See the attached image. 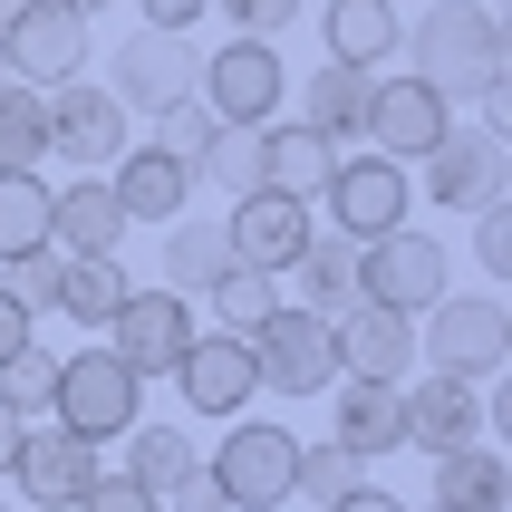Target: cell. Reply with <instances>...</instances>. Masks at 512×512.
<instances>
[{
  "label": "cell",
  "mask_w": 512,
  "mask_h": 512,
  "mask_svg": "<svg viewBox=\"0 0 512 512\" xmlns=\"http://www.w3.org/2000/svg\"><path fill=\"white\" fill-rule=\"evenodd\" d=\"M406 78H426L445 107H474V126H512V29L484 0H435L406 20Z\"/></svg>",
  "instance_id": "1"
},
{
  "label": "cell",
  "mask_w": 512,
  "mask_h": 512,
  "mask_svg": "<svg viewBox=\"0 0 512 512\" xmlns=\"http://www.w3.org/2000/svg\"><path fill=\"white\" fill-rule=\"evenodd\" d=\"M145 416V377L116 358L107 339L97 348H58V387H49V426L87 435V445H116V435Z\"/></svg>",
  "instance_id": "2"
},
{
  "label": "cell",
  "mask_w": 512,
  "mask_h": 512,
  "mask_svg": "<svg viewBox=\"0 0 512 512\" xmlns=\"http://www.w3.org/2000/svg\"><path fill=\"white\" fill-rule=\"evenodd\" d=\"M416 358L445 377H503L512 358V310H503V290H445L426 319H416Z\"/></svg>",
  "instance_id": "3"
},
{
  "label": "cell",
  "mask_w": 512,
  "mask_h": 512,
  "mask_svg": "<svg viewBox=\"0 0 512 512\" xmlns=\"http://www.w3.org/2000/svg\"><path fill=\"white\" fill-rule=\"evenodd\" d=\"M290 464H300V435L281 416H232V435L203 455V474L223 484L232 512H281L290 503Z\"/></svg>",
  "instance_id": "4"
},
{
  "label": "cell",
  "mask_w": 512,
  "mask_h": 512,
  "mask_svg": "<svg viewBox=\"0 0 512 512\" xmlns=\"http://www.w3.org/2000/svg\"><path fill=\"white\" fill-rule=\"evenodd\" d=\"M406 174H426L416 194H435L445 213H493L503 203V184H512V126H445L435 136V155L426 165H406Z\"/></svg>",
  "instance_id": "5"
},
{
  "label": "cell",
  "mask_w": 512,
  "mask_h": 512,
  "mask_svg": "<svg viewBox=\"0 0 512 512\" xmlns=\"http://www.w3.org/2000/svg\"><path fill=\"white\" fill-rule=\"evenodd\" d=\"M358 290H368L377 310H406V319H426L445 290H455V252L435 242V232L397 223V232H377V242H358Z\"/></svg>",
  "instance_id": "6"
},
{
  "label": "cell",
  "mask_w": 512,
  "mask_h": 512,
  "mask_svg": "<svg viewBox=\"0 0 512 512\" xmlns=\"http://www.w3.org/2000/svg\"><path fill=\"white\" fill-rule=\"evenodd\" d=\"M242 348H252V377L271 387V397H329L339 387V339H329V319L310 310H271L261 329H242Z\"/></svg>",
  "instance_id": "7"
},
{
  "label": "cell",
  "mask_w": 512,
  "mask_h": 512,
  "mask_svg": "<svg viewBox=\"0 0 512 512\" xmlns=\"http://www.w3.org/2000/svg\"><path fill=\"white\" fill-rule=\"evenodd\" d=\"M194 97L213 107V126H271L290 97V68L271 39H223V49L194 68Z\"/></svg>",
  "instance_id": "8"
},
{
  "label": "cell",
  "mask_w": 512,
  "mask_h": 512,
  "mask_svg": "<svg viewBox=\"0 0 512 512\" xmlns=\"http://www.w3.org/2000/svg\"><path fill=\"white\" fill-rule=\"evenodd\" d=\"M194 68H203V58L184 49V29H126L97 87H107L126 116H165V107H184V97H194Z\"/></svg>",
  "instance_id": "9"
},
{
  "label": "cell",
  "mask_w": 512,
  "mask_h": 512,
  "mask_svg": "<svg viewBox=\"0 0 512 512\" xmlns=\"http://www.w3.org/2000/svg\"><path fill=\"white\" fill-rule=\"evenodd\" d=\"M136 145V116L116 107L97 78H68V87H49V155L68 174H107L116 155Z\"/></svg>",
  "instance_id": "10"
},
{
  "label": "cell",
  "mask_w": 512,
  "mask_h": 512,
  "mask_svg": "<svg viewBox=\"0 0 512 512\" xmlns=\"http://www.w3.org/2000/svg\"><path fill=\"white\" fill-rule=\"evenodd\" d=\"M0 58H10V78L20 87H68L87 78V10H68V0H29L20 20L0 29Z\"/></svg>",
  "instance_id": "11"
},
{
  "label": "cell",
  "mask_w": 512,
  "mask_h": 512,
  "mask_svg": "<svg viewBox=\"0 0 512 512\" xmlns=\"http://www.w3.org/2000/svg\"><path fill=\"white\" fill-rule=\"evenodd\" d=\"M319 203H329V232H339V242H377V232L406 223L416 184H406V165H387V155H339L329 184H319Z\"/></svg>",
  "instance_id": "12"
},
{
  "label": "cell",
  "mask_w": 512,
  "mask_h": 512,
  "mask_svg": "<svg viewBox=\"0 0 512 512\" xmlns=\"http://www.w3.org/2000/svg\"><path fill=\"white\" fill-rule=\"evenodd\" d=\"M97 474H107V464H97L87 435H68V426H20V455H10L0 484L20 493L29 512H78V493L97 484Z\"/></svg>",
  "instance_id": "13"
},
{
  "label": "cell",
  "mask_w": 512,
  "mask_h": 512,
  "mask_svg": "<svg viewBox=\"0 0 512 512\" xmlns=\"http://www.w3.org/2000/svg\"><path fill=\"white\" fill-rule=\"evenodd\" d=\"M310 203L300 194H271V184H252V194H232V213H223V242H232V261L242 271H271L281 281L290 261L310 252Z\"/></svg>",
  "instance_id": "14"
},
{
  "label": "cell",
  "mask_w": 512,
  "mask_h": 512,
  "mask_svg": "<svg viewBox=\"0 0 512 512\" xmlns=\"http://www.w3.org/2000/svg\"><path fill=\"white\" fill-rule=\"evenodd\" d=\"M445 126H455V107H445L426 78H406V68H397V78L368 87V136H358V145H368V155H387V165H426Z\"/></svg>",
  "instance_id": "15"
},
{
  "label": "cell",
  "mask_w": 512,
  "mask_h": 512,
  "mask_svg": "<svg viewBox=\"0 0 512 512\" xmlns=\"http://www.w3.org/2000/svg\"><path fill=\"white\" fill-rule=\"evenodd\" d=\"M97 339L155 387V377H174V358H184V339H194V300H174V290H126Z\"/></svg>",
  "instance_id": "16"
},
{
  "label": "cell",
  "mask_w": 512,
  "mask_h": 512,
  "mask_svg": "<svg viewBox=\"0 0 512 512\" xmlns=\"http://www.w3.org/2000/svg\"><path fill=\"white\" fill-rule=\"evenodd\" d=\"M174 397L194 406V416H242V406L261 397L252 348L232 339V329H194V339H184V358H174Z\"/></svg>",
  "instance_id": "17"
},
{
  "label": "cell",
  "mask_w": 512,
  "mask_h": 512,
  "mask_svg": "<svg viewBox=\"0 0 512 512\" xmlns=\"http://www.w3.org/2000/svg\"><path fill=\"white\" fill-rule=\"evenodd\" d=\"M126 203L107 194V174H78V184H49V252L68 261H116L126 252Z\"/></svg>",
  "instance_id": "18"
},
{
  "label": "cell",
  "mask_w": 512,
  "mask_h": 512,
  "mask_svg": "<svg viewBox=\"0 0 512 512\" xmlns=\"http://www.w3.org/2000/svg\"><path fill=\"white\" fill-rule=\"evenodd\" d=\"M329 339H339V377H368V387H406V377H416V319L406 310H348L339 329H329Z\"/></svg>",
  "instance_id": "19"
},
{
  "label": "cell",
  "mask_w": 512,
  "mask_h": 512,
  "mask_svg": "<svg viewBox=\"0 0 512 512\" xmlns=\"http://www.w3.org/2000/svg\"><path fill=\"white\" fill-rule=\"evenodd\" d=\"M397 397H406V445H426V455H455V445L484 435V397H474V377L426 368V377H406Z\"/></svg>",
  "instance_id": "20"
},
{
  "label": "cell",
  "mask_w": 512,
  "mask_h": 512,
  "mask_svg": "<svg viewBox=\"0 0 512 512\" xmlns=\"http://www.w3.org/2000/svg\"><path fill=\"white\" fill-rule=\"evenodd\" d=\"M107 194L126 203V223H155V232H165L174 213H194V165L165 155V145H126V155L107 165Z\"/></svg>",
  "instance_id": "21"
},
{
  "label": "cell",
  "mask_w": 512,
  "mask_h": 512,
  "mask_svg": "<svg viewBox=\"0 0 512 512\" xmlns=\"http://www.w3.org/2000/svg\"><path fill=\"white\" fill-rule=\"evenodd\" d=\"M329 397H339V416H329V445H339V455L377 464V455H397V445H406V397H397V387H368V377H339Z\"/></svg>",
  "instance_id": "22"
},
{
  "label": "cell",
  "mask_w": 512,
  "mask_h": 512,
  "mask_svg": "<svg viewBox=\"0 0 512 512\" xmlns=\"http://www.w3.org/2000/svg\"><path fill=\"white\" fill-rule=\"evenodd\" d=\"M290 281H300L290 310L329 319V329H339L348 310H368V290H358V242H339V232H310V252L290 261Z\"/></svg>",
  "instance_id": "23"
},
{
  "label": "cell",
  "mask_w": 512,
  "mask_h": 512,
  "mask_svg": "<svg viewBox=\"0 0 512 512\" xmlns=\"http://www.w3.org/2000/svg\"><path fill=\"white\" fill-rule=\"evenodd\" d=\"M319 29H329V58H339V68H368V78L397 68V39H406L397 0H329Z\"/></svg>",
  "instance_id": "24"
},
{
  "label": "cell",
  "mask_w": 512,
  "mask_h": 512,
  "mask_svg": "<svg viewBox=\"0 0 512 512\" xmlns=\"http://www.w3.org/2000/svg\"><path fill=\"white\" fill-rule=\"evenodd\" d=\"M435 512H503L512 503V464L493 435H474V445H455V455H435Z\"/></svg>",
  "instance_id": "25"
},
{
  "label": "cell",
  "mask_w": 512,
  "mask_h": 512,
  "mask_svg": "<svg viewBox=\"0 0 512 512\" xmlns=\"http://www.w3.org/2000/svg\"><path fill=\"white\" fill-rule=\"evenodd\" d=\"M329 165H339V145L319 136V126H300V116H271V126H261V184H271V194L319 203Z\"/></svg>",
  "instance_id": "26"
},
{
  "label": "cell",
  "mask_w": 512,
  "mask_h": 512,
  "mask_svg": "<svg viewBox=\"0 0 512 512\" xmlns=\"http://www.w3.org/2000/svg\"><path fill=\"white\" fill-rule=\"evenodd\" d=\"M155 261H165V281H155V290H174V300H203V290L232 271V242H223V223L174 213V223H165V252H155Z\"/></svg>",
  "instance_id": "27"
},
{
  "label": "cell",
  "mask_w": 512,
  "mask_h": 512,
  "mask_svg": "<svg viewBox=\"0 0 512 512\" xmlns=\"http://www.w3.org/2000/svg\"><path fill=\"white\" fill-rule=\"evenodd\" d=\"M368 87H377L368 68H339V58H319L310 87H300V97H310V107H300V126H319V136L348 155V145L368 136Z\"/></svg>",
  "instance_id": "28"
},
{
  "label": "cell",
  "mask_w": 512,
  "mask_h": 512,
  "mask_svg": "<svg viewBox=\"0 0 512 512\" xmlns=\"http://www.w3.org/2000/svg\"><path fill=\"white\" fill-rule=\"evenodd\" d=\"M194 464H203L194 426H155V416H136V426H126V474H136V484L155 493V503H165V493L184 484Z\"/></svg>",
  "instance_id": "29"
},
{
  "label": "cell",
  "mask_w": 512,
  "mask_h": 512,
  "mask_svg": "<svg viewBox=\"0 0 512 512\" xmlns=\"http://www.w3.org/2000/svg\"><path fill=\"white\" fill-rule=\"evenodd\" d=\"M39 165H49V97L0 78V174H39Z\"/></svg>",
  "instance_id": "30"
},
{
  "label": "cell",
  "mask_w": 512,
  "mask_h": 512,
  "mask_svg": "<svg viewBox=\"0 0 512 512\" xmlns=\"http://www.w3.org/2000/svg\"><path fill=\"white\" fill-rule=\"evenodd\" d=\"M126 290H136V281H126L116 261H58V310L78 319V329H107Z\"/></svg>",
  "instance_id": "31"
},
{
  "label": "cell",
  "mask_w": 512,
  "mask_h": 512,
  "mask_svg": "<svg viewBox=\"0 0 512 512\" xmlns=\"http://www.w3.org/2000/svg\"><path fill=\"white\" fill-rule=\"evenodd\" d=\"M49 252V184L39 174H0V261Z\"/></svg>",
  "instance_id": "32"
},
{
  "label": "cell",
  "mask_w": 512,
  "mask_h": 512,
  "mask_svg": "<svg viewBox=\"0 0 512 512\" xmlns=\"http://www.w3.org/2000/svg\"><path fill=\"white\" fill-rule=\"evenodd\" d=\"M194 184H213V194H252V184H261V126H213V145L194 155Z\"/></svg>",
  "instance_id": "33"
},
{
  "label": "cell",
  "mask_w": 512,
  "mask_h": 512,
  "mask_svg": "<svg viewBox=\"0 0 512 512\" xmlns=\"http://www.w3.org/2000/svg\"><path fill=\"white\" fill-rule=\"evenodd\" d=\"M203 300H213V319H223L232 339H242V329H261V319L281 310V281H271V271H242V261H232L223 281L203 290Z\"/></svg>",
  "instance_id": "34"
},
{
  "label": "cell",
  "mask_w": 512,
  "mask_h": 512,
  "mask_svg": "<svg viewBox=\"0 0 512 512\" xmlns=\"http://www.w3.org/2000/svg\"><path fill=\"white\" fill-rule=\"evenodd\" d=\"M368 474H358V455H339L329 435L319 445H300V464H290V493H310V503H339V493H358Z\"/></svg>",
  "instance_id": "35"
},
{
  "label": "cell",
  "mask_w": 512,
  "mask_h": 512,
  "mask_svg": "<svg viewBox=\"0 0 512 512\" xmlns=\"http://www.w3.org/2000/svg\"><path fill=\"white\" fill-rule=\"evenodd\" d=\"M58 261H68V252H20L10 271H0V290H10L29 319H39V310H58Z\"/></svg>",
  "instance_id": "36"
},
{
  "label": "cell",
  "mask_w": 512,
  "mask_h": 512,
  "mask_svg": "<svg viewBox=\"0 0 512 512\" xmlns=\"http://www.w3.org/2000/svg\"><path fill=\"white\" fill-rule=\"evenodd\" d=\"M474 271H484V290L512 281V213L493 203V213H474Z\"/></svg>",
  "instance_id": "37"
},
{
  "label": "cell",
  "mask_w": 512,
  "mask_h": 512,
  "mask_svg": "<svg viewBox=\"0 0 512 512\" xmlns=\"http://www.w3.org/2000/svg\"><path fill=\"white\" fill-rule=\"evenodd\" d=\"M155 126H165L155 145H165V155H184V165H194L203 145H213V107H203V97H184V107H165Z\"/></svg>",
  "instance_id": "38"
},
{
  "label": "cell",
  "mask_w": 512,
  "mask_h": 512,
  "mask_svg": "<svg viewBox=\"0 0 512 512\" xmlns=\"http://www.w3.org/2000/svg\"><path fill=\"white\" fill-rule=\"evenodd\" d=\"M213 10H223V20L242 29V39H281V29L300 20V10H310V0H213Z\"/></svg>",
  "instance_id": "39"
},
{
  "label": "cell",
  "mask_w": 512,
  "mask_h": 512,
  "mask_svg": "<svg viewBox=\"0 0 512 512\" xmlns=\"http://www.w3.org/2000/svg\"><path fill=\"white\" fill-rule=\"evenodd\" d=\"M78 512H165V503H155L136 474H97V484L78 493Z\"/></svg>",
  "instance_id": "40"
},
{
  "label": "cell",
  "mask_w": 512,
  "mask_h": 512,
  "mask_svg": "<svg viewBox=\"0 0 512 512\" xmlns=\"http://www.w3.org/2000/svg\"><path fill=\"white\" fill-rule=\"evenodd\" d=\"M165 503H174V512H232V503H223V484H213L203 464H194V474H184V484L165 493Z\"/></svg>",
  "instance_id": "41"
},
{
  "label": "cell",
  "mask_w": 512,
  "mask_h": 512,
  "mask_svg": "<svg viewBox=\"0 0 512 512\" xmlns=\"http://www.w3.org/2000/svg\"><path fill=\"white\" fill-rule=\"evenodd\" d=\"M136 10H145V29H194L213 0H136Z\"/></svg>",
  "instance_id": "42"
},
{
  "label": "cell",
  "mask_w": 512,
  "mask_h": 512,
  "mask_svg": "<svg viewBox=\"0 0 512 512\" xmlns=\"http://www.w3.org/2000/svg\"><path fill=\"white\" fill-rule=\"evenodd\" d=\"M29 339H39V319H29L20 300H10V290H0V358H10V348H29Z\"/></svg>",
  "instance_id": "43"
},
{
  "label": "cell",
  "mask_w": 512,
  "mask_h": 512,
  "mask_svg": "<svg viewBox=\"0 0 512 512\" xmlns=\"http://www.w3.org/2000/svg\"><path fill=\"white\" fill-rule=\"evenodd\" d=\"M329 512H416V503H397V493H377V484H358V493H339Z\"/></svg>",
  "instance_id": "44"
},
{
  "label": "cell",
  "mask_w": 512,
  "mask_h": 512,
  "mask_svg": "<svg viewBox=\"0 0 512 512\" xmlns=\"http://www.w3.org/2000/svg\"><path fill=\"white\" fill-rule=\"evenodd\" d=\"M10 455H20V416L0 406V474H10Z\"/></svg>",
  "instance_id": "45"
},
{
  "label": "cell",
  "mask_w": 512,
  "mask_h": 512,
  "mask_svg": "<svg viewBox=\"0 0 512 512\" xmlns=\"http://www.w3.org/2000/svg\"><path fill=\"white\" fill-rule=\"evenodd\" d=\"M20 10H29V0H0V29H10V20H20Z\"/></svg>",
  "instance_id": "46"
},
{
  "label": "cell",
  "mask_w": 512,
  "mask_h": 512,
  "mask_svg": "<svg viewBox=\"0 0 512 512\" xmlns=\"http://www.w3.org/2000/svg\"><path fill=\"white\" fill-rule=\"evenodd\" d=\"M68 10H87V20H97V10H116V0H68Z\"/></svg>",
  "instance_id": "47"
},
{
  "label": "cell",
  "mask_w": 512,
  "mask_h": 512,
  "mask_svg": "<svg viewBox=\"0 0 512 512\" xmlns=\"http://www.w3.org/2000/svg\"><path fill=\"white\" fill-rule=\"evenodd\" d=\"M0 78H10V58H0Z\"/></svg>",
  "instance_id": "48"
},
{
  "label": "cell",
  "mask_w": 512,
  "mask_h": 512,
  "mask_svg": "<svg viewBox=\"0 0 512 512\" xmlns=\"http://www.w3.org/2000/svg\"><path fill=\"white\" fill-rule=\"evenodd\" d=\"M484 10H503V0H484Z\"/></svg>",
  "instance_id": "49"
},
{
  "label": "cell",
  "mask_w": 512,
  "mask_h": 512,
  "mask_svg": "<svg viewBox=\"0 0 512 512\" xmlns=\"http://www.w3.org/2000/svg\"><path fill=\"white\" fill-rule=\"evenodd\" d=\"M0 512H20V503H0Z\"/></svg>",
  "instance_id": "50"
},
{
  "label": "cell",
  "mask_w": 512,
  "mask_h": 512,
  "mask_svg": "<svg viewBox=\"0 0 512 512\" xmlns=\"http://www.w3.org/2000/svg\"><path fill=\"white\" fill-rule=\"evenodd\" d=\"M416 512H435V503H416Z\"/></svg>",
  "instance_id": "51"
}]
</instances>
